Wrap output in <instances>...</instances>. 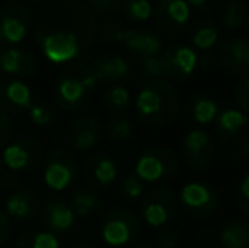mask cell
<instances>
[{
    "label": "cell",
    "instance_id": "f1b7e54d",
    "mask_svg": "<svg viewBox=\"0 0 249 248\" xmlns=\"http://www.w3.org/2000/svg\"><path fill=\"white\" fill-rule=\"evenodd\" d=\"M104 106L112 114H124L131 107V94L127 87L124 85H112L104 94Z\"/></svg>",
    "mask_w": 249,
    "mask_h": 248
},
{
    "label": "cell",
    "instance_id": "52a82bcc",
    "mask_svg": "<svg viewBox=\"0 0 249 248\" xmlns=\"http://www.w3.org/2000/svg\"><path fill=\"white\" fill-rule=\"evenodd\" d=\"M161 76L166 82H185L198 68V53L185 43H175L160 53Z\"/></svg>",
    "mask_w": 249,
    "mask_h": 248
},
{
    "label": "cell",
    "instance_id": "7bdbcfd3",
    "mask_svg": "<svg viewBox=\"0 0 249 248\" xmlns=\"http://www.w3.org/2000/svg\"><path fill=\"white\" fill-rule=\"evenodd\" d=\"M198 65L202 66L203 70H212L213 66L217 65V57L210 51H205V53L198 55Z\"/></svg>",
    "mask_w": 249,
    "mask_h": 248
},
{
    "label": "cell",
    "instance_id": "e575fe53",
    "mask_svg": "<svg viewBox=\"0 0 249 248\" xmlns=\"http://www.w3.org/2000/svg\"><path fill=\"white\" fill-rule=\"evenodd\" d=\"M138 65H139V73H141L142 78L149 80H160L161 76V65H160V55L156 57H142L138 58Z\"/></svg>",
    "mask_w": 249,
    "mask_h": 248
},
{
    "label": "cell",
    "instance_id": "4dcf8cb0",
    "mask_svg": "<svg viewBox=\"0 0 249 248\" xmlns=\"http://www.w3.org/2000/svg\"><path fill=\"white\" fill-rule=\"evenodd\" d=\"M16 248H59V242L48 231H31L17 240Z\"/></svg>",
    "mask_w": 249,
    "mask_h": 248
},
{
    "label": "cell",
    "instance_id": "484cf974",
    "mask_svg": "<svg viewBox=\"0 0 249 248\" xmlns=\"http://www.w3.org/2000/svg\"><path fill=\"white\" fill-rule=\"evenodd\" d=\"M68 204L71 208L75 218L92 219L102 211L104 202H102L100 195L92 189H76L70 195Z\"/></svg>",
    "mask_w": 249,
    "mask_h": 248
},
{
    "label": "cell",
    "instance_id": "816d5d0a",
    "mask_svg": "<svg viewBox=\"0 0 249 248\" xmlns=\"http://www.w3.org/2000/svg\"><path fill=\"white\" fill-rule=\"evenodd\" d=\"M207 248H220V247H207Z\"/></svg>",
    "mask_w": 249,
    "mask_h": 248
},
{
    "label": "cell",
    "instance_id": "5bb4252c",
    "mask_svg": "<svg viewBox=\"0 0 249 248\" xmlns=\"http://www.w3.org/2000/svg\"><path fill=\"white\" fill-rule=\"evenodd\" d=\"M44 146L41 141L34 138H17L10 145L5 146L2 156V162L10 172H26L37 167L43 160Z\"/></svg>",
    "mask_w": 249,
    "mask_h": 248
},
{
    "label": "cell",
    "instance_id": "6da1fadb",
    "mask_svg": "<svg viewBox=\"0 0 249 248\" xmlns=\"http://www.w3.org/2000/svg\"><path fill=\"white\" fill-rule=\"evenodd\" d=\"M34 41L54 65L80 61L95 44L99 19L87 2L54 0L39 9L34 20Z\"/></svg>",
    "mask_w": 249,
    "mask_h": 248
},
{
    "label": "cell",
    "instance_id": "2e32d148",
    "mask_svg": "<svg viewBox=\"0 0 249 248\" xmlns=\"http://www.w3.org/2000/svg\"><path fill=\"white\" fill-rule=\"evenodd\" d=\"M102 138V126L95 116L82 114L75 117L66 129V143L76 152H89L99 145Z\"/></svg>",
    "mask_w": 249,
    "mask_h": 248
},
{
    "label": "cell",
    "instance_id": "83f0119b",
    "mask_svg": "<svg viewBox=\"0 0 249 248\" xmlns=\"http://www.w3.org/2000/svg\"><path fill=\"white\" fill-rule=\"evenodd\" d=\"M246 16H248L246 5L243 2H239V0H227L219 9L220 26L226 31H229V33L243 27V24H246Z\"/></svg>",
    "mask_w": 249,
    "mask_h": 248
},
{
    "label": "cell",
    "instance_id": "bcb514c9",
    "mask_svg": "<svg viewBox=\"0 0 249 248\" xmlns=\"http://www.w3.org/2000/svg\"><path fill=\"white\" fill-rule=\"evenodd\" d=\"M70 248H99L93 242L90 240H80V242H75Z\"/></svg>",
    "mask_w": 249,
    "mask_h": 248
},
{
    "label": "cell",
    "instance_id": "74e56055",
    "mask_svg": "<svg viewBox=\"0 0 249 248\" xmlns=\"http://www.w3.org/2000/svg\"><path fill=\"white\" fill-rule=\"evenodd\" d=\"M87 3L95 16H114L121 10V0H90Z\"/></svg>",
    "mask_w": 249,
    "mask_h": 248
},
{
    "label": "cell",
    "instance_id": "9a60e30c",
    "mask_svg": "<svg viewBox=\"0 0 249 248\" xmlns=\"http://www.w3.org/2000/svg\"><path fill=\"white\" fill-rule=\"evenodd\" d=\"M217 65L229 75H249V41L246 38H229L219 44Z\"/></svg>",
    "mask_w": 249,
    "mask_h": 248
},
{
    "label": "cell",
    "instance_id": "4fadbf2b",
    "mask_svg": "<svg viewBox=\"0 0 249 248\" xmlns=\"http://www.w3.org/2000/svg\"><path fill=\"white\" fill-rule=\"evenodd\" d=\"M44 184L53 191H66L78 177V163L75 156L65 150H54L43 163Z\"/></svg>",
    "mask_w": 249,
    "mask_h": 248
},
{
    "label": "cell",
    "instance_id": "ba28073f",
    "mask_svg": "<svg viewBox=\"0 0 249 248\" xmlns=\"http://www.w3.org/2000/svg\"><path fill=\"white\" fill-rule=\"evenodd\" d=\"M217 145L215 138L203 128H194L181 139V156H183L187 167L192 170H207L213 165L217 158Z\"/></svg>",
    "mask_w": 249,
    "mask_h": 248
},
{
    "label": "cell",
    "instance_id": "8d00e7d4",
    "mask_svg": "<svg viewBox=\"0 0 249 248\" xmlns=\"http://www.w3.org/2000/svg\"><path fill=\"white\" fill-rule=\"evenodd\" d=\"M232 95L239 111H243L244 114L249 116V75L243 76L239 82H236L232 89Z\"/></svg>",
    "mask_w": 249,
    "mask_h": 248
},
{
    "label": "cell",
    "instance_id": "b9f144b4",
    "mask_svg": "<svg viewBox=\"0 0 249 248\" xmlns=\"http://www.w3.org/2000/svg\"><path fill=\"white\" fill-rule=\"evenodd\" d=\"M10 233H12V226H10L9 218L0 211V247L7 243V240L10 238Z\"/></svg>",
    "mask_w": 249,
    "mask_h": 248
},
{
    "label": "cell",
    "instance_id": "e0dca14e",
    "mask_svg": "<svg viewBox=\"0 0 249 248\" xmlns=\"http://www.w3.org/2000/svg\"><path fill=\"white\" fill-rule=\"evenodd\" d=\"M119 44H122L132 55H136V58L156 57L163 50V39L151 27H131V29H124Z\"/></svg>",
    "mask_w": 249,
    "mask_h": 248
},
{
    "label": "cell",
    "instance_id": "f6af8a7d",
    "mask_svg": "<svg viewBox=\"0 0 249 248\" xmlns=\"http://www.w3.org/2000/svg\"><path fill=\"white\" fill-rule=\"evenodd\" d=\"M0 186L5 189V191H14V189H16V186H17L16 175H14L12 172H10V173H3L2 179H0Z\"/></svg>",
    "mask_w": 249,
    "mask_h": 248
},
{
    "label": "cell",
    "instance_id": "5b68a950",
    "mask_svg": "<svg viewBox=\"0 0 249 248\" xmlns=\"http://www.w3.org/2000/svg\"><path fill=\"white\" fill-rule=\"evenodd\" d=\"M180 170V158L168 146H149L142 150L134 167V175L141 182L156 184L170 180Z\"/></svg>",
    "mask_w": 249,
    "mask_h": 248
},
{
    "label": "cell",
    "instance_id": "3957f363",
    "mask_svg": "<svg viewBox=\"0 0 249 248\" xmlns=\"http://www.w3.org/2000/svg\"><path fill=\"white\" fill-rule=\"evenodd\" d=\"M99 85L95 73L89 60H80L70 68H66L56 78L53 87L56 106L66 113H75L87 106L92 100Z\"/></svg>",
    "mask_w": 249,
    "mask_h": 248
},
{
    "label": "cell",
    "instance_id": "681fc988",
    "mask_svg": "<svg viewBox=\"0 0 249 248\" xmlns=\"http://www.w3.org/2000/svg\"><path fill=\"white\" fill-rule=\"evenodd\" d=\"M246 27H248V33H249V12H248V16H246Z\"/></svg>",
    "mask_w": 249,
    "mask_h": 248
},
{
    "label": "cell",
    "instance_id": "836d02e7",
    "mask_svg": "<svg viewBox=\"0 0 249 248\" xmlns=\"http://www.w3.org/2000/svg\"><path fill=\"white\" fill-rule=\"evenodd\" d=\"M119 191L122 197H125L127 201H136L141 195H144V182H141L134 173H127L122 177Z\"/></svg>",
    "mask_w": 249,
    "mask_h": 248
},
{
    "label": "cell",
    "instance_id": "277c9868",
    "mask_svg": "<svg viewBox=\"0 0 249 248\" xmlns=\"http://www.w3.org/2000/svg\"><path fill=\"white\" fill-rule=\"evenodd\" d=\"M217 150L231 162L249 158V116L239 109L220 111L215 119Z\"/></svg>",
    "mask_w": 249,
    "mask_h": 248
},
{
    "label": "cell",
    "instance_id": "cb8c5ba5",
    "mask_svg": "<svg viewBox=\"0 0 249 248\" xmlns=\"http://www.w3.org/2000/svg\"><path fill=\"white\" fill-rule=\"evenodd\" d=\"M185 114L192 123L198 126H209L220 114V107L213 97L207 94H194L185 104Z\"/></svg>",
    "mask_w": 249,
    "mask_h": 248
},
{
    "label": "cell",
    "instance_id": "c3c4849f",
    "mask_svg": "<svg viewBox=\"0 0 249 248\" xmlns=\"http://www.w3.org/2000/svg\"><path fill=\"white\" fill-rule=\"evenodd\" d=\"M2 50H0V78H2Z\"/></svg>",
    "mask_w": 249,
    "mask_h": 248
},
{
    "label": "cell",
    "instance_id": "9c48e42d",
    "mask_svg": "<svg viewBox=\"0 0 249 248\" xmlns=\"http://www.w3.org/2000/svg\"><path fill=\"white\" fill-rule=\"evenodd\" d=\"M33 27V12L20 2L0 3V44L10 46L22 43Z\"/></svg>",
    "mask_w": 249,
    "mask_h": 248
},
{
    "label": "cell",
    "instance_id": "ac0fdd59",
    "mask_svg": "<svg viewBox=\"0 0 249 248\" xmlns=\"http://www.w3.org/2000/svg\"><path fill=\"white\" fill-rule=\"evenodd\" d=\"M33 106V90L17 78L0 80V109L5 114H20Z\"/></svg>",
    "mask_w": 249,
    "mask_h": 248
},
{
    "label": "cell",
    "instance_id": "30bf717a",
    "mask_svg": "<svg viewBox=\"0 0 249 248\" xmlns=\"http://www.w3.org/2000/svg\"><path fill=\"white\" fill-rule=\"evenodd\" d=\"M178 206L187 216L194 219H205L219 208V194L205 182H188L181 187Z\"/></svg>",
    "mask_w": 249,
    "mask_h": 248
},
{
    "label": "cell",
    "instance_id": "f907efd6",
    "mask_svg": "<svg viewBox=\"0 0 249 248\" xmlns=\"http://www.w3.org/2000/svg\"><path fill=\"white\" fill-rule=\"evenodd\" d=\"M2 169H3V162H2V156H0V173H2Z\"/></svg>",
    "mask_w": 249,
    "mask_h": 248
},
{
    "label": "cell",
    "instance_id": "7dc6e473",
    "mask_svg": "<svg viewBox=\"0 0 249 248\" xmlns=\"http://www.w3.org/2000/svg\"><path fill=\"white\" fill-rule=\"evenodd\" d=\"M132 248H154L153 245H149V243H139V245L132 247Z\"/></svg>",
    "mask_w": 249,
    "mask_h": 248
},
{
    "label": "cell",
    "instance_id": "60d3db41",
    "mask_svg": "<svg viewBox=\"0 0 249 248\" xmlns=\"http://www.w3.org/2000/svg\"><path fill=\"white\" fill-rule=\"evenodd\" d=\"M14 133V124L9 114H5L0 109V148H5L9 145Z\"/></svg>",
    "mask_w": 249,
    "mask_h": 248
},
{
    "label": "cell",
    "instance_id": "603a6c76",
    "mask_svg": "<svg viewBox=\"0 0 249 248\" xmlns=\"http://www.w3.org/2000/svg\"><path fill=\"white\" fill-rule=\"evenodd\" d=\"M5 211L17 221H33L41 211L39 197L27 189L16 191L5 199Z\"/></svg>",
    "mask_w": 249,
    "mask_h": 248
},
{
    "label": "cell",
    "instance_id": "ab89813d",
    "mask_svg": "<svg viewBox=\"0 0 249 248\" xmlns=\"http://www.w3.org/2000/svg\"><path fill=\"white\" fill-rule=\"evenodd\" d=\"M178 247H180V236L173 229L164 228L156 235V248H178Z\"/></svg>",
    "mask_w": 249,
    "mask_h": 248
},
{
    "label": "cell",
    "instance_id": "d6a6232c",
    "mask_svg": "<svg viewBox=\"0 0 249 248\" xmlns=\"http://www.w3.org/2000/svg\"><path fill=\"white\" fill-rule=\"evenodd\" d=\"M105 134H107L108 139L112 141H127L129 138L132 136V123L125 117H114L110 119L105 126Z\"/></svg>",
    "mask_w": 249,
    "mask_h": 248
},
{
    "label": "cell",
    "instance_id": "ee69618b",
    "mask_svg": "<svg viewBox=\"0 0 249 248\" xmlns=\"http://www.w3.org/2000/svg\"><path fill=\"white\" fill-rule=\"evenodd\" d=\"M188 7L192 9H197L200 12H209V10L213 9V5L215 3L212 2V0H190V2H187Z\"/></svg>",
    "mask_w": 249,
    "mask_h": 248
},
{
    "label": "cell",
    "instance_id": "7a4b0ae2",
    "mask_svg": "<svg viewBox=\"0 0 249 248\" xmlns=\"http://www.w3.org/2000/svg\"><path fill=\"white\" fill-rule=\"evenodd\" d=\"M181 111L180 92L166 80L148 82L136 97V113L151 128H164L178 117Z\"/></svg>",
    "mask_w": 249,
    "mask_h": 248
},
{
    "label": "cell",
    "instance_id": "4316f807",
    "mask_svg": "<svg viewBox=\"0 0 249 248\" xmlns=\"http://www.w3.org/2000/svg\"><path fill=\"white\" fill-rule=\"evenodd\" d=\"M220 248H249V219L236 218L222 226L219 235Z\"/></svg>",
    "mask_w": 249,
    "mask_h": 248
},
{
    "label": "cell",
    "instance_id": "f35d334b",
    "mask_svg": "<svg viewBox=\"0 0 249 248\" xmlns=\"http://www.w3.org/2000/svg\"><path fill=\"white\" fill-rule=\"evenodd\" d=\"M236 204L239 211L249 214V172L241 177L236 187Z\"/></svg>",
    "mask_w": 249,
    "mask_h": 248
},
{
    "label": "cell",
    "instance_id": "7c38bea8",
    "mask_svg": "<svg viewBox=\"0 0 249 248\" xmlns=\"http://www.w3.org/2000/svg\"><path fill=\"white\" fill-rule=\"evenodd\" d=\"M192 10L185 0H160L153 5V29L163 36H177L188 26Z\"/></svg>",
    "mask_w": 249,
    "mask_h": 248
},
{
    "label": "cell",
    "instance_id": "1f68e13d",
    "mask_svg": "<svg viewBox=\"0 0 249 248\" xmlns=\"http://www.w3.org/2000/svg\"><path fill=\"white\" fill-rule=\"evenodd\" d=\"M29 117L36 126H51L58 119V109L46 100H41L29 107Z\"/></svg>",
    "mask_w": 249,
    "mask_h": 248
},
{
    "label": "cell",
    "instance_id": "44dd1931",
    "mask_svg": "<svg viewBox=\"0 0 249 248\" xmlns=\"http://www.w3.org/2000/svg\"><path fill=\"white\" fill-rule=\"evenodd\" d=\"M39 72V63L33 51L24 48H2V73L3 75L33 78Z\"/></svg>",
    "mask_w": 249,
    "mask_h": 248
},
{
    "label": "cell",
    "instance_id": "d590c367",
    "mask_svg": "<svg viewBox=\"0 0 249 248\" xmlns=\"http://www.w3.org/2000/svg\"><path fill=\"white\" fill-rule=\"evenodd\" d=\"M122 31H124V27L119 22H115V20H107V22L99 26V38L107 44H117V43H121Z\"/></svg>",
    "mask_w": 249,
    "mask_h": 248
},
{
    "label": "cell",
    "instance_id": "ffe728a7",
    "mask_svg": "<svg viewBox=\"0 0 249 248\" xmlns=\"http://www.w3.org/2000/svg\"><path fill=\"white\" fill-rule=\"evenodd\" d=\"M87 60H89L90 66H92L99 83H105V85H119V82L129 78L132 73L131 63L122 57L99 55V57L87 58Z\"/></svg>",
    "mask_w": 249,
    "mask_h": 248
},
{
    "label": "cell",
    "instance_id": "7402d4cb",
    "mask_svg": "<svg viewBox=\"0 0 249 248\" xmlns=\"http://www.w3.org/2000/svg\"><path fill=\"white\" fill-rule=\"evenodd\" d=\"M83 179L95 187H107L114 184L119 177V167L110 156L93 155L83 163Z\"/></svg>",
    "mask_w": 249,
    "mask_h": 248
},
{
    "label": "cell",
    "instance_id": "f546056e",
    "mask_svg": "<svg viewBox=\"0 0 249 248\" xmlns=\"http://www.w3.org/2000/svg\"><path fill=\"white\" fill-rule=\"evenodd\" d=\"M119 12L131 22H146L153 16V3L148 0H127L121 2Z\"/></svg>",
    "mask_w": 249,
    "mask_h": 248
},
{
    "label": "cell",
    "instance_id": "8fae6325",
    "mask_svg": "<svg viewBox=\"0 0 249 248\" xmlns=\"http://www.w3.org/2000/svg\"><path fill=\"white\" fill-rule=\"evenodd\" d=\"M178 211V201L168 187H153L141 201V218L153 228H161L173 221Z\"/></svg>",
    "mask_w": 249,
    "mask_h": 248
},
{
    "label": "cell",
    "instance_id": "8992f818",
    "mask_svg": "<svg viewBox=\"0 0 249 248\" xmlns=\"http://www.w3.org/2000/svg\"><path fill=\"white\" fill-rule=\"evenodd\" d=\"M141 231V219L131 209H114L100 225V236L108 247L122 248L132 243Z\"/></svg>",
    "mask_w": 249,
    "mask_h": 248
},
{
    "label": "cell",
    "instance_id": "d4e9b609",
    "mask_svg": "<svg viewBox=\"0 0 249 248\" xmlns=\"http://www.w3.org/2000/svg\"><path fill=\"white\" fill-rule=\"evenodd\" d=\"M188 41L195 51H210L219 41V24L210 17H198L188 27Z\"/></svg>",
    "mask_w": 249,
    "mask_h": 248
},
{
    "label": "cell",
    "instance_id": "d6986e66",
    "mask_svg": "<svg viewBox=\"0 0 249 248\" xmlns=\"http://www.w3.org/2000/svg\"><path fill=\"white\" fill-rule=\"evenodd\" d=\"M41 223L51 235H65L75 226L76 218L70 208L68 201L61 197H51L46 201L43 208V218Z\"/></svg>",
    "mask_w": 249,
    "mask_h": 248
}]
</instances>
